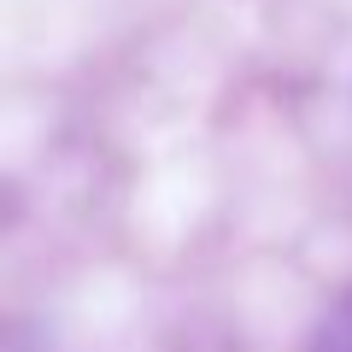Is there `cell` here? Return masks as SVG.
Returning <instances> with one entry per match:
<instances>
[{"label": "cell", "mask_w": 352, "mask_h": 352, "mask_svg": "<svg viewBox=\"0 0 352 352\" xmlns=\"http://www.w3.org/2000/svg\"><path fill=\"white\" fill-rule=\"evenodd\" d=\"M305 352H352V288L340 294V300L329 305L323 317H317L311 346H305Z\"/></svg>", "instance_id": "obj_1"}]
</instances>
